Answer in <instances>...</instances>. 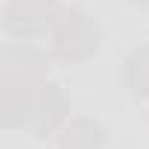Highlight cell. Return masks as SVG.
Here are the masks:
<instances>
[{
	"mask_svg": "<svg viewBox=\"0 0 149 149\" xmlns=\"http://www.w3.org/2000/svg\"><path fill=\"white\" fill-rule=\"evenodd\" d=\"M47 58L41 50L29 47V44H15L6 47L0 56V76L6 79H24L29 85H41L47 82Z\"/></svg>",
	"mask_w": 149,
	"mask_h": 149,
	"instance_id": "cell-5",
	"label": "cell"
},
{
	"mask_svg": "<svg viewBox=\"0 0 149 149\" xmlns=\"http://www.w3.org/2000/svg\"><path fill=\"white\" fill-rule=\"evenodd\" d=\"M123 79L134 97H149V47H137L126 58Z\"/></svg>",
	"mask_w": 149,
	"mask_h": 149,
	"instance_id": "cell-7",
	"label": "cell"
},
{
	"mask_svg": "<svg viewBox=\"0 0 149 149\" xmlns=\"http://www.w3.org/2000/svg\"><path fill=\"white\" fill-rule=\"evenodd\" d=\"M50 44H53V53L56 58L61 61H70V64H76V61H85L88 56L97 53L100 47V26L79 9H64L53 29H50Z\"/></svg>",
	"mask_w": 149,
	"mask_h": 149,
	"instance_id": "cell-1",
	"label": "cell"
},
{
	"mask_svg": "<svg viewBox=\"0 0 149 149\" xmlns=\"http://www.w3.org/2000/svg\"><path fill=\"white\" fill-rule=\"evenodd\" d=\"M35 88L24 79H6L0 76V126L3 129H26L32 114Z\"/></svg>",
	"mask_w": 149,
	"mask_h": 149,
	"instance_id": "cell-4",
	"label": "cell"
},
{
	"mask_svg": "<svg viewBox=\"0 0 149 149\" xmlns=\"http://www.w3.org/2000/svg\"><path fill=\"white\" fill-rule=\"evenodd\" d=\"M67 120V97L58 85L53 82H41L35 88V100H32V114H29V134L32 137H47L53 134L61 123Z\"/></svg>",
	"mask_w": 149,
	"mask_h": 149,
	"instance_id": "cell-3",
	"label": "cell"
},
{
	"mask_svg": "<svg viewBox=\"0 0 149 149\" xmlns=\"http://www.w3.org/2000/svg\"><path fill=\"white\" fill-rule=\"evenodd\" d=\"M102 143H105L102 126L88 117L70 120L58 134V149H102Z\"/></svg>",
	"mask_w": 149,
	"mask_h": 149,
	"instance_id": "cell-6",
	"label": "cell"
},
{
	"mask_svg": "<svg viewBox=\"0 0 149 149\" xmlns=\"http://www.w3.org/2000/svg\"><path fill=\"white\" fill-rule=\"evenodd\" d=\"M129 3H134V6H149V0H129Z\"/></svg>",
	"mask_w": 149,
	"mask_h": 149,
	"instance_id": "cell-8",
	"label": "cell"
},
{
	"mask_svg": "<svg viewBox=\"0 0 149 149\" xmlns=\"http://www.w3.org/2000/svg\"><path fill=\"white\" fill-rule=\"evenodd\" d=\"M58 15V0H9L3 26L15 38H35L53 29Z\"/></svg>",
	"mask_w": 149,
	"mask_h": 149,
	"instance_id": "cell-2",
	"label": "cell"
}]
</instances>
